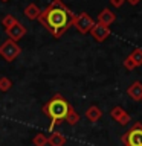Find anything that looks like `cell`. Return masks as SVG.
I'll return each instance as SVG.
<instances>
[{
    "mask_svg": "<svg viewBox=\"0 0 142 146\" xmlns=\"http://www.w3.org/2000/svg\"><path fill=\"white\" fill-rule=\"evenodd\" d=\"M73 20H75V14L61 0H52L38 17V21L46 31L52 34L54 38L63 36L64 32H67L69 27L73 26Z\"/></svg>",
    "mask_w": 142,
    "mask_h": 146,
    "instance_id": "obj_1",
    "label": "cell"
},
{
    "mask_svg": "<svg viewBox=\"0 0 142 146\" xmlns=\"http://www.w3.org/2000/svg\"><path fill=\"white\" fill-rule=\"evenodd\" d=\"M72 105L67 102L66 99L63 98V94H54L50 100H48L44 105H43V113L50 119V125H49V129H54L57 125H60L64 119H66L69 110H70Z\"/></svg>",
    "mask_w": 142,
    "mask_h": 146,
    "instance_id": "obj_2",
    "label": "cell"
},
{
    "mask_svg": "<svg viewBox=\"0 0 142 146\" xmlns=\"http://www.w3.org/2000/svg\"><path fill=\"white\" fill-rule=\"evenodd\" d=\"M124 146H142V123L136 122L121 137Z\"/></svg>",
    "mask_w": 142,
    "mask_h": 146,
    "instance_id": "obj_3",
    "label": "cell"
},
{
    "mask_svg": "<svg viewBox=\"0 0 142 146\" xmlns=\"http://www.w3.org/2000/svg\"><path fill=\"white\" fill-rule=\"evenodd\" d=\"M20 53H21V47L18 46V43H15V41H12L9 38L0 46V55H2V58L6 62H12Z\"/></svg>",
    "mask_w": 142,
    "mask_h": 146,
    "instance_id": "obj_4",
    "label": "cell"
},
{
    "mask_svg": "<svg viewBox=\"0 0 142 146\" xmlns=\"http://www.w3.org/2000/svg\"><path fill=\"white\" fill-rule=\"evenodd\" d=\"M93 25H95L93 18L87 12L78 14V15H75V20H73V26H75V29L80 34H89L92 31V27H93Z\"/></svg>",
    "mask_w": 142,
    "mask_h": 146,
    "instance_id": "obj_5",
    "label": "cell"
},
{
    "mask_svg": "<svg viewBox=\"0 0 142 146\" xmlns=\"http://www.w3.org/2000/svg\"><path fill=\"white\" fill-rule=\"evenodd\" d=\"M5 32H6V35H8V38H9V40H12V41H15V43H17L18 40H21L23 36L26 35V27L17 20L12 26H9Z\"/></svg>",
    "mask_w": 142,
    "mask_h": 146,
    "instance_id": "obj_6",
    "label": "cell"
},
{
    "mask_svg": "<svg viewBox=\"0 0 142 146\" xmlns=\"http://www.w3.org/2000/svg\"><path fill=\"white\" fill-rule=\"evenodd\" d=\"M90 34H92L95 41L102 43V41H105L110 36V27L105 26V25H101V23H95L93 27H92V31H90Z\"/></svg>",
    "mask_w": 142,
    "mask_h": 146,
    "instance_id": "obj_7",
    "label": "cell"
},
{
    "mask_svg": "<svg viewBox=\"0 0 142 146\" xmlns=\"http://www.w3.org/2000/svg\"><path fill=\"white\" fill-rule=\"evenodd\" d=\"M110 116L115 122H119V125H128L130 123V114L122 107H113L110 111Z\"/></svg>",
    "mask_w": 142,
    "mask_h": 146,
    "instance_id": "obj_8",
    "label": "cell"
},
{
    "mask_svg": "<svg viewBox=\"0 0 142 146\" xmlns=\"http://www.w3.org/2000/svg\"><path fill=\"white\" fill-rule=\"evenodd\" d=\"M127 94L130 96L133 100H136V102L142 100V82L141 81H135L127 88Z\"/></svg>",
    "mask_w": 142,
    "mask_h": 146,
    "instance_id": "obj_9",
    "label": "cell"
},
{
    "mask_svg": "<svg viewBox=\"0 0 142 146\" xmlns=\"http://www.w3.org/2000/svg\"><path fill=\"white\" fill-rule=\"evenodd\" d=\"M116 20V15H115V12H112L110 9H102L99 14H98V23L101 25H105V26H110L112 23Z\"/></svg>",
    "mask_w": 142,
    "mask_h": 146,
    "instance_id": "obj_10",
    "label": "cell"
},
{
    "mask_svg": "<svg viewBox=\"0 0 142 146\" xmlns=\"http://www.w3.org/2000/svg\"><path fill=\"white\" fill-rule=\"evenodd\" d=\"M23 14H25V17L29 18V20H38L41 11H40V8L37 6L35 3H29V5H27V6L25 8Z\"/></svg>",
    "mask_w": 142,
    "mask_h": 146,
    "instance_id": "obj_11",
    "label": "cell"
},
{
    "mask_svg": "<svg viewBox=\"0 0 142 146\" xmlns=\"http://www.w3.org/2000/svg\"><path fill=\"white\" fill-rule=\"evenodd\" d=\"M101 116H102V111L99 110V107H96V105H90L89 108L86 110V117L89 122H98Z\"/></svg>",
    "mask_w": 142,
    "mask_h": 146,
    "instance_id": "obj_12",
    "label": "cell"
},
{
    "mask_svg": "<svg viewBox=\"0 0 142 146\" xmlns=\"http://www.w3.org/2000/svg\"><path fill=\"white\" fill-rule=\"evenodd\" d=\"M48 145L49 146H64L66 145V137L61 132L55 131L50 134V137H48Z\"/></svg>",
    "mask_w": 142,
    "mask_h": 146,
    "instance_id": "obj_13",
    "label": "cell"
},
{
    "mask_svg": "<svg viewBox=\"0 0 142 146\" xmlns=\"http://www.w3.org/2000/svg\"><path fill=\"white\" fill-rule=\"evenodd\" d=\"M64 122H67L69 125H72V126H75L76 123L80 122V114L75 111V108H73V107H70V110H69L66 119H64Z\"/></svg>",
    "mask_w": 142,
    "mask_h": 146,
    "instance_id": "obj_14",
    "label": "cell"
},
{
    "mask_svg": "<svg viewBox=\"0 0 142 146\" xmlns=\"http://www.w3.org/2000/svg\"><path fill=\"white\" fill-rule=\"evenodd\" d=\"M32 145L34 146H46L48 145V137H46L43 132H38L32 137Z\"/></svg>",
    "mask_w": 142,
    "mask_h": 146,
    "instance_id": "obj_15",
    "label": "cell"
},
{
    "mask_svg": "<svg viewBox=\"0 0 142 146\" xmlns=\"http://www.w3.org/2000/svg\"><path fill=\"white\" fill-rule=\"evenodd\" d=\"M128 56L133 59V62L136 64V67L142 66V49H135L130 55H128Z\"/></svg>",
    "mask_w": 142,
    "mask_h": 146,
    "instance_id": "obj_16",
    "label": "cell"
},
{
    "mask_svg": "<svg viewBox=\"0 0 142 146\" xmlns=\"http://www.w3.org/2000/svg\"><path fill=\"white\" fill-rule=\"evenodd\" d=\"M11 87H12V82H11L9 78H6V76L0 78V91H2V93L9 91V90H11Z\"/></svg>",
    "mask_w": 142,
    "mask_h": 146,
    "instance_id": "obj_17",
    "label": "cell"
},
{
    "mask_svg": "<svg viewBox=\"0 0 142 146\" xmlns=\"http://www.w3.org/2000/svg\"><path fill=\"white\" fill-rule=\"evenodd\" d=\"M15 21H17V18H15V17L11 15V14H6V15L2 18V25H3V27H5V31H6L9 26H12Z\"/></svg>",
    "mask_w": 142,
    "mask_h": 146,
    "instance_id": "obj_18",
    "label": "cell"
},
{
    "mask_svg": "<svg viewBox=\"0 0 142 146\" xmlns=\"http://www.w3.org/2000/svg\"><path fill=\"white\" fill-rule=\"evenodd\" d=\"M124 67H125L127 70H133V68H136V64L133 62V59L130 56H127L125 61H124Z\"/></svg>",
    "mask_w": 142,
    "mask_h": 146,
    "instance_id": "obj_19",
    "label": "cell"
},
{
    "mask_svg": "<svg viewBox=\"0 0 142 146\" xmlns=\"http://www.w3.org/2000/svg\"><path fill=\"white\" fill-rule=\"evenodd\" d=\"M124 2H125V0H110V3H112L115 8H121L124 5Z\"/></svg>",
    "mask_w": 142,
    "mask_h": 146,
    "instance_id": "obj_20",
    "label": "cell"
},
{
    "mask_svg": "<svg viewBox=\"0 0 142 146\" xmlns=\"http://www.w3.org/2000/svg\"><path fill=\"white\" fill-rule=\"evenodd\" d=\"M125 2H127V3H130V5H133V6H135V5H137V3L141 2V0H125Z\"/></svg>",
    "mask_w": 142,
    "mask_h": 146,
    "instance_id": "obj_21",
    "label": "cell"
},
{
    "mask_svg": "<svg viewBox=\"0 0 142 146\" xmlns=\"http://www.w3.org/2000/svg\"><path fill=\"white\" fill-rule=\"evenodd\" d=\"M2 2H8V0H2Z\"/></svg>",
    "mask_w": 142,
    "mask_h": 146,
    "instance_id": "obj_22",
    "label": "cell"
},
{
    "mask_svg": "<svg viewBox=\"0 0 142 146\" xmlns=\"http://www.w3.org/2000/svg\"><path fill=\"white\" fill-rule=\"evenodd\" d=\"M61 2H63V0H61Z\"/></svg>",
    "mask_w": 142,
    "mask_h": 146,
    "instance_id": "obj_23",
    "label": "cell"
}]
</instances>
